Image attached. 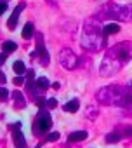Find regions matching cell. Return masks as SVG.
Instances as JSON below:
<instances>
[{
	"label": "cell",
	"mask_w": 132,
	"mask_h": 148,
	"mask_svg": "<svg viewBox=\"0 0 132 148\" xmlns=\"http://www.w3.org/2000/svg\"><path fill=\"white\" fill-rule=\"evenodd\" d=\"M52 125V119L47 112H40L38 117H37V122H35V132L37 134H42V132H47Z\"/></svg>",
	"instance_id": "6da1fadb"
},
{
	"label": "cell",
	"mask_w": 132,
	"mask_h": 148,
	"mask_svg": "<svg viewBox=\"0 0 132 148\" xmlns=\"http://www.w3.org/2000/svg\"><path fill=\"white\" fill-rule=\"evenodd\" d=\"M24 9V4H19L16 9H14V12H12V16L9 18V21H7V26L11 28V30H14L16 28V25H18V19H19V14H21V11Z\"/></svg>",
	"instance_id": "7a4b0ae2"
},
{
	"label": "cell",
	"mask_w": 132,
	"mask_h": 148,
	"mask_svg": "<svg viewBox=\"0 0 132 148\" xmlns=\"http://www.w3.org/2000/svg\"><path fill=\"white\" fill-rule=\"evenodd\" d=\"M37 49H38V54H40V58H42V63H44V64H49V54H47V51H45V47H44V44H42V37H38Z\"/></svg>",
	"instance_id": "3957f363"
},
{
	"label": "cell",
	"mask_w": 132,
	"mask_h": 148,
	"mask_svg": "<svg viewBox=\"0 0 132 148\" xmlns=\"http://www.w3.org/2000/svg\"><path fill=\"white\" fill-rule=\"evenodd\" d=\"M87 138V132L85 131H77V132H71L68 136V141L70 143H77V141H84Z\"/></svg>",
	"instance_id": "277c9868"
},
{
	"label": "cell",
	"mask_w": 132,
	"mask_h": 148,
	"mask_svg": "<svg viewBox=\"0 0 132 148\" xmlns=\"http://www.w3.org/2000/svg\"><path fill=\"white\" fill-rule=\"evenodd\" d=\"M118 32H120V26H118L116 23H110V25H106V26H104L103 35H104V37H108V35H113V33H118Z\"/></svg>",
	"instance_id": "5b68a950"
},
{
	"label": "cell",
	"mask_w": 132,
	"mask_h": 148,
	"mask_svg": "<svg viewBox=\"0 0 132 148\" xmlns=\"http://www.w3.org/2000/svg\"><path fill=\"white\" fill-rule=\"evenodd\" d=\"M64 112H70V113H75L78 108H80V103H78V99H71V101H68L64 106Z\"/></svg>",
	"instance_id": "8992f818"
},
{
	"label": "cell",
	"mask_w": 132,
	"mask_h": 148,
	"mask_svg": "<svg viewBox=\"0 0 132 148\" xmlns=\"http://www.w3.org/2000/svg\"><path fill=\"white\" fill-rule=\"evenodd\" d=\"M16 49H18V44L12 42V40H7V42L2 44V51H4V54H11V52H14Z\"/></svg>",
	"instance_id": "52a82bcc"
},
{
	"label": "cell",
	"mask_w": 132,
	"mask_h": 148,
	"mask_svg": "<svg viewBox=\"0 0 132 148\" xmlns=\"http://www.w3.org/2000/svg\"><path fill=\"white\" fill-rule=\"evenodd\" d=\"M14 143H16V146H18V148H24V146H26L24 138H23V134H21V131H19V129L14 132Z\"/></svg>",
	"instance_id": "ba28073f"
},
{
	"label": "cell",
	"mask_w": 132,
	"mask_h": 148,
	"mask_svg": "<svg viewBox=\"0 0 132 148\" xmlns=\"http://www.w3.org/2000/svg\"><path fill=\"white\" fill-rule=\"evenodd\" d=\"M33 32H35L33 25H31V23H26V25H24V28H23V38H31Z\"/></svg>",
	"instance_id": "9c48e42d"
},
{
	"label": "cell",
	"mask_w": 132,
	"mask_h": 148,
	"mask_svg": "<svg viewBox=\"0 0 132 148\" xmlns=\"http://www.w3.org/2000/svg\"><path fill=\"white\" fill-rule=\"evenodd\" d=\"M12 68H14V71H16V75H23V73L26 71V68H24V63H23V61H16V63L12 64Z\"/></svg>",
	"instance_id": "30bf717a"
},
{
	"label": "cell",
	"mask_w": 132,
	"mask_h": 148,
	"mask_svg": "<svg viewBox=\"0 0 132 148\" xmlns=\"http://www.w3.org/2000/svg\"><path fill=\"white\" fill-rule=\"evenodd\" d=\"M12 96H14V99H16V106H19V108H24V99H23V94H21L19 91H16Z\"/></svg>",
	"instance_id": "8fae6325"
},
{
	"label": "cell",
	"mask_w": 132,
	"mask_h": 148,
	"mask_svg": "<svg viewBox=\"0 0 132 148\" xmlns=\"http://www.w3.org/2000/svg\"><path fill=\"white\" fill-rule=\"evenodd\" d=\"M37 84H38V87L40 89H47L50 84H49V80H47V77H40L38 80H37Z\"/></svg>",
	"instance_id": "7c38bea8"
},
{
	"label": "cell",
	"mask_w": 132,
	"mask_h": 148,
	"mask_svg": "<svg viewBox=\"0 0 132 148\" xmlns=\"http://www.w3.org/2000/svg\"><path fill=\"white\" fill-rule=\"evenodd\" d=\"M9 98V91L5 89V87H0V101H4V99H7Z\"/></svg>",
	"instance_id": "4fadbf2b"
},
{
	"label": "cell",
	"mask_w": 132,
	"mask_h": 148,
	"mask_svg": "<svg viewBox=\"0 0 132 148\" xmlns=\"http://www.w3.org/2000/svg\"><path fill=\"white\" fill-rule=\"evenodd\" d=\"M118 139H120L118 134H108V136H106V141H108V143H116Z\"/></svg>",
	"instance_id": "5bb4252c"
},
{
	"label": "cell",
	"mask_w": 132,
	"mask_h": 148,
	"mask_svg": "<svg viewBox=\"0 0 132 148\" xmlns=\"http://www.w3.org/2000/svg\"><path fill=\"white\" fill-rule=\"evenodd\" d=\"M56 139H59V132H50L45 138V141H56Z\"/></svg>",
	"instance_id": "9a60e30c"
},
{
	"label": "cell",
	"mask_w": 132,
	"mask_h": 148,
	"mask_svg": "<svg viewBox=\"0 0 132 148\" xmlns=\"http://www.w3.org/2000/svg\"><path fill=\"white\" fill-rule=\"evenodd\" d=\"M56 106H57V101H56L54 98H49V99H47V108L52 110V108H56Z\"/></svg>",
	"instance_id": "2e32d148"
},
{
	"label": "cell",
	"mask_w": 132,
	"mask_h": 148,
	"mask_svg": "<svg viewBox=\"0 0 132 148\" xmlns=\"http://www.w3.org/2000/svg\"><path fill=\"white\" fill-rule=\"evenodd\" d=\"M5 11H7V4L5 2H0V16H2Z\"/></svg>",
	"instance_id": "e0dca14e"
},
{
	"label": "cell",
	"mask_w": 132,
	"mask_h": 148,
	"mask_svg": "<svg viewBox=\"0 0 132 148\" xmlns=\"http://www.w3.org/2000/svg\"><path fill=\"white\" fill-rule=\"evenodd\" d=\"M14 84H16V86H21V84H23V77H21V75H18V77L14 79Z\"/></svg>",
	"instance_id": "ac0fdd59"
},
{
	"label": "cell",
	"mask_w": 132,
	"mask_h": 148,
	"mask_svg": "<svg viewBox=\"0 0 132 148\" xmlns=\"http://www.w3.org/2000/svg\"><path fill=\"white\" fill-rule=\"evenodd\" d=\"M0 84H5V75L2 71H0Z\"/></svg>",
	"instance_id": "d6986e66"
},
{
	"label": "cell",
	"mask_w": 132,
	"mask_h": 148,
	"mask_svg": "<svg viewBox=\"0 0 132 148\" xmlns=\"http://www.w3.org/2000/svg\"><path fill=\"white\" fill-rule=\"evenodd\" d=\"M33 77H35V71H33V70H30V71H28V79H30V80H31V79H33Z\"/></svg>",
	"instance_id": "ffe728a7"
},
{
	"label": "cell",
	"mask_w": 132,
	"mask_h": 148,
	"mask_svg": "<svg viewBox=\"0 0 132 148\" xmlns=\"http://www.w3.org/2000/svg\"><path fill=\"white\" fill-rule=\"evenodd\" d=\"M5 61V54H0V64H2Z\"/></svg>",
	"instance_id": "44dd1931"
}]
</instances>
